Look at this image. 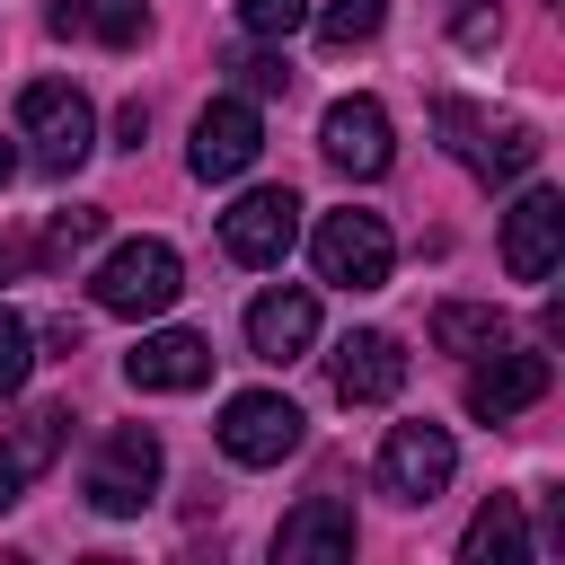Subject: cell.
<instances>
[{
    "label": "cell",
    "mask_w": 565,
    "mask_h": 565,
    "mask_svg": "<svg viewBox=\"0 0 565 565\" xmlns=\"http://www.w3.org/2000/svg\"><path fill=\"white\" fill-rule=\"evenodd\" d=\"M26 371H35V327H26L18 309H0V397H18Z\"/></svg>",
    "instance_id": "603a6c76"
},
{
    "label": "cell",
    "mask_w": 565,
    "mask_h": 565,
    "mask_svg": "<svg viewBox=\"0 0 565 565\" xmlns=\"http://www.w3.org/2000/svg\"><path fill=\"white\" fill-rule=\"evenodd\" d=\"M62 424H71V415H62V406H44V415H26V433H18V441H0V512H9V503L26 494V477L62 450Z\"/></svg>",
    "instance_id": "ac0fdd59"
},
{
    "label": "cell",
    "mask_w": 565,
    "mask_h": 565,
    "mask_svg": "<svg viewBox=\"0 0 565 565\" xmlns=\"http://www.w3.org/2000/svg\"><path fill=\"white\" fill-rule=\"evenodd\" d=\"M9 177H18V150H9V141H0V185H9Z\"/></svg>",
    "instance_id": "83f0119b"
},
{
    "label": "cell",
    "mask_w": 565,
    "mask_h": 565,
    "mask_svg": "<svg viewBox=\"0 0 565 565\" xmlns=\"http://www.w3.org/2000/svg\"><path fill=\"white\" fill-rule=\"evenodd\" d=\"M450 35H459L468 53H486V44L503 35V9H486V0H459V9H450Z\"/></svg>",
    "instance_id": "d4e9b609"
},
{
    "label": "cell",
    "mask_w": 565,
    "mask_h": 565,
    "mask_svg": "<svg viewBox=\"0 0 565 565\" xmlns=\"http://www.w3.org/2000/svg\"><path fill=\"white\" fill-rule=\"evenodd\" d=\"M441 132H459L450 150H459V159H468L486 185H512V177H530V168H539V150H547L530 124H503V132H486V124H477L459 97H441Z\"/></svg>",
    "instance_id": "30bf717a"
},
{
    "label": "cell",
    "mask_w": 565,
    "mask_h": 565,
    "mask_svg": "<svg viewBox=\"0 0 565 565\" xmlns=\"http://www.w3.org/2000/svg\"><path fill=\"white\" fill-rule=\"evenodd\" d=\"M115 132H124V150H141V132H150V106H141V97H132V106H124V115H115Z\"/></svg>",
    "instance_id": "4316f807"
},
{
    "label": "cell",
    "mask_w": 565,
    "mask_h": 565,
    "mask_svg": "<svg viewBox=\"0 0 565 565\" xmlns=\"http://www.w3.org/2000/svg\"><path fill=\"white\" fill-rule=\"evenodd\" d=\"M433 344H441V353H494V344H503V309H486V300H441V309H433Z\"/></svg>",
    "instance_id": "ffe728a7"
},
{
    "label": "cell",
    "mask_w": 565,
    "mask_h": 565,
    "mask_svg": "<svg viewBox=\"0 0 565 565\" xmlns=\"http://www.w3.org/2000/svg\"><path fill=\"white\" fill-rule=\"evenodd\" d=\"M547 380H556L547 353H503V344H494V362L468 371V415H477V424H512L521 406L547 397Z\"/></svg>",
    "instance_id": "4fadbf2b"
},
{
    "label": "cell",
    "mask_w": 565,
    "mask_h": 565,
    "mask_svg": "<svg viewBox=\"0 0 565 565\" xmlns=\"http://www.w3.org/2000/svg\"><path fill=\"white\" fill-rule=\"evenodd\" d=\"M459 556H468V565H512V556H530V530H521V494H494V503L468 521Z\"/></svg>",
    "instance_id": "d6986e66"
},
{
    "label": "cell",
    "mask_w": 565,
    "mask_h": 565,
    "mask_svg": "<svg viewBox=\"0 0 565 565\" xmlns=\"http://www.w3.org/2000/svg\"><path fill=\"white\" fill-rule=\"evenodd\" d=\"M450 477H459V441H450L441 424H388V441H380V486H388L397 503H433Z\"/></svg>",
    "instance_id": "8992f818"
},
{
    "label": "cell",
    "mask_w": 565,
    "mask_h": 565,
    "mask_svg": "<svg viewBox=\"0 0 565 565\" xmlns=\"http://www.w3.org/2000/svg\"><path fill=\"white\" fill-rule=\"evenodd\" d=\"M230 71H238V79H247L256 97H282V88H291V71H282V53H238Z\"/></svg>",
    "instance_id": "484cf974"
},
{
    "label": "cell",
    "mask_w": 565,
    "mask_h": 565,
    "mask_svg": "<svg viewBox=\"0 0 565 565\" xmlns=\"http://www.w3.org/2000/svg\"><path fill=\"white\" fill-rule=\"evenodd\" d=\"M247 344H256V362H300V353L318 344V300H309V291H265V300H247Z\"/></svg>",
    "instance_id": "2e32d148"
},
{
    "label": "cell",
    "mask_w": 565,
    "mask_h": 565,
    "mask_svg": "<svg viewBox=\"0 0 565 565\" xmlns=\"http://www.w3.org/2000/svg\"><path fill=\"white\" fill-rule=\"evenodd\" d=\"M97 230H106V212H97V203H71V212H53V230H44V265L79 256V247H88Z\"/></svg>",
    "instance_id": "cb8c5ba5"
},
{
    "label": "cell",
    "mask_w": 565,
    "mask_h": 565,
    "mask_svg": "<svg viewBox=\"0 0 565 565\" xmlns=\"http://www.w3.org/2000/svg\"><path fill=\"white\" fill-rule=\"evenodd\" d=\"M159 468H168L159 433H141V424H115V433L97 441V459H88V503H97L106 521H124V512H141V503L159 494Z\"/></svg>",
    "instance_id": "277c9868"
},
{
    "label": "cell",
    "mask_w": 565,
    "mask_h": 565,
    "mask_svg": "<svg viewBox=\"0 0 565 565\" xmlns=\"http://www.w3.org/2000/svg\"><path fill=\"white\" fill-rule=\"evenodd\" d=\"M274 556L282 565H344L353 556V503L344 494H300L274 530Z\"/></svg>",
    "instance_id": "7c38bea8"
},
{
    "label": "cell",
    "mask_w": 565,
    "mask_h": 565,
    "mask_svg": "<svg viewBox=\"0 0 565 565\" xmlns=\"http://www.w3.org/2000/svg\"><path fill=\"white\" fill-rule=\"evenodd\" d=\"M18 141L35 150V168L71 177L88 159V141H97V115H88V97L71 79H26L18 88Z\"/></svg>",
    "instance_id": "7a4b0ae2"
},
{
    "label": "cell",
    "mask_w": 565,
    "mask_h": 565,
    "mask_svg": "<svg viewBox=\"0 0 565 565\" xmlns=\"http://www.w3.org/2000/svg\"><path fill=\"white\" fill-rule=\"evenodd\" d=\"M177 291H185V265H177L168 238H124V247L88 274V300H97L106 318H159Z\"/></svg>",
    "instance_id": "6da1fadb"
},
{
    "label": "cell",
    "mask_w": 565,
    "mask_h": 565,
    "mask_svg": "<svg viewBox=\"0 0 565 565\" xmlns=\"http://www.w3.org/2000/svg\"><path fill=\"white\" fill-rule=\"evenodd\" d=\"M221 450H230L238 468H282V459L300 450V406L274 397V388H238V397L221 406Z\"/></svg>",
    "instance_id": "5b68a950"
},
{
    "label": "cell",
    "mask_w": 565,
    "mask_h": 565,
    "mask_svg": "<svg viewBox=\"0 0 565 565\" xmlns=\"http://www.w3.org/2000/svg\"><path fill=\"white\" fill-rule=\"evenodd\" d=\"M238 26H247L256 44H282V35L309 26V0H238Z\"/></svg>",
    "instance_id": "7402d4cb"
},
{
    "label": "cell",
    "mask_w": 565,
    "mask_h": 565,
    "mask_svg": "<svg viewBox=\"0 0 565 565\" xmlns=\"http://www.w3.org/2000/svg\"><path fill=\"white\" fill-rule=\"evenodd\" d=\"M397 388H406V353H397V335L353 327V335L335 344V397H344V406H388Z\"/></svg>",
    "instance_id": "5bb4252c"
},
{
    "label": "cell",
    "mask_w": 565,
    "mask_h": 565,
    "mask_svg": "<svg viewBox=\"0 0 565 565\" xmlns=\"http://www.w3.org/2000/svg\"><path fill=\"white\" fill-rule=\"evenodd\" d=\"M318 141H327V159H335L344 177H388V159H397L388 106H380V97H335L327 124H318Z\"/></svg>",
    "instance_id": "8fae6325"
},
{
    "label": "cell",
    "mask_w": 565,
    "mask_h": 565,
    "mask_svg": "<svg viewBox=\"0 0 565 565\" xmlns=\"http://www.w3.org/2000/svg\"><path fill=\"white\" fill-rule=\"evenodd\" d=\"M124 380H132V388H159V397L203 388V380H212V344H203V335H185V327H159V335H141V344H132Z\"/></svg>",
    "instance_id": "9a60e30c"
},
{
    "label": "cell",
    "mask_w": 565,
    "mask_h": 565,
    "mask_svg": "<svg viewBox=\"0 0 565 565\" xmlns=\"http://www.w3.org/2000/svg\"><path fill=\"white\" fill-rule=\"evenodd\" d=\"M44 26L53 35H97V44H141V26H150V9L141 0H53L44 9Z\"/></svg>",
    "instance_id": "e0dca14e"
},
{
    "label": "cell",
    "mask_w": 565,
    "mask_h": 565,
    "mask_svg": "<svg viewBox=\"0 0 565 565\" xmlns=\"http://www.w3.org/2000/svg\"><path fill=\"white\" fill-rule=\"evenodd\" d=\"M291 238H300V194H291V185H256V194H238V203L221 212V247H230L238 265H282Z\"/></svg>",
    "instance_id": "ba28073f"
},
{
    "label": "cell",
    "mask_w": 565,
    "mask_h": 565,
    "mask_svg": "<svg viewBox=\"0 0 565 565\" xmlns=\"http://www.w3.org/2000/svg\"><path fill=\"white\" fill-rule=\"evenodd\" d=\"M309 256H318V282H335V291H380L388 265H397V238H388L380 212H327L318 238H309Z\"/></svg>",
    "instance_id": "3957f363"
},
{
    "label": "cell",
    "mask_w": 565,
    "mask_h": 565,
    "mask_svg": "<svg viewBox=\"0 0 565 565\" xmlns=\"http://www.w3.org/2000/svg\"><path fill=\"white\" fill-rule=\"evenodd\" d=\"M256 150H265L256 106H247V97H212V106L194 115V150H185V168H194L203 185H230V177L256 168Z\"/></svg>",
    "instance_id": "52a82bcc"
},
{
    "label": "cell",
    "mask_w": 565,
    "mask_h": 565,
    "mask_svg": "<svg viewBox=\"0 0 565 565\" xmlns=\"http://www.w3.org/2000/svg\"><path fill=\"white\" fill-rule=\"evenodd\" d=\"M380 18H388V0H327V9H318V44H327V53H353V44L380 35Z\"/></svg>",
    "instance_id": "44dd1931"
},
{
    "label": "cell",
    "mask_w": 565,
    "mask_h": 565,
    "mask_svg": "<svg viewBox=\"0 0 565 565\" xmlns=\"http://www.w3.org/2000/svg\"><path fill=\"white\" fill-rule=\"evenodd\" d=\"M565 256V194L556 185H530L512 212H503V274L512 282H547Z\"/></svg>",
    "instance_id": "9c48e42d"
},
{
    "label": "cell",
    "mask_w": 565,
    "mask_h": 565,
    "mask_svg": "<svg viewBox=\"0 0 565 565\" xmlns=\"http://www.w3.org/2000/svg\"><path fill=\"white\" fill-rule=\"evenodd\" d=\"M9 265H18V247H9V238H0V274H9Z\"/></svg>",
    "instance_id": "f1b7e54d"
}]
</instances>
